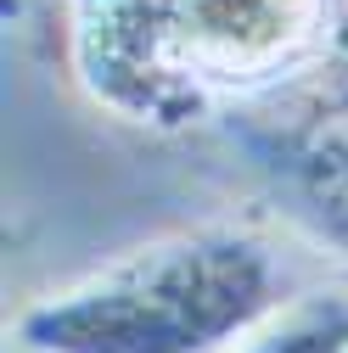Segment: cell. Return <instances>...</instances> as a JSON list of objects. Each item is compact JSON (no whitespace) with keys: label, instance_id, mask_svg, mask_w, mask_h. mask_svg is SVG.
Here are the masks:
<instances>
[{"label":"cell","instance_id":"6da1fadb","mask_svg":"<svg viewBox=\"0 0 348 353\" xmlns=\"http://www.w3.org/2000/svg\"><path fill=\"white\" fill-rule=\"evenodd\" d=\"M73 84L141 129L225 123L337 46V0H62Z\"/></svg>","mask_w":348,"mask_h":353},{"label":"cell","instance_id":"7a4b0ae2","mask_svg":"<svg viewBox=\"0 0 348 353\" xmlns=\"http://www.w3.org/2000/svg\"><path fill=\"white\" fill-rule=\"evenodd\" d=\"M287 263L247 225H191L118 252L12 320L23 353H236L287 308Z\"/></svg>","mask_w":348,"mask_h":353},{"label":"cell","instance_id":"3957f363","mask_svg":"<svg viewBox=\"0 0 348 353\" xmlns=\"http://www.w3.org/2000/svg\"><path fill=\"white\" fill-rule=\"evenodd\" d=\"M225 135L253 157L270 202L292 225L348 258V23L315 73L225 118Z\"/></svg>","mask_w":348,"mask_h":353},{"label":"cell","instance_id":"277c9868","mask_svg":"<svg viewBox=\"0 0 348 353\" xmlns=\"http://www.w3.org/2000/svg\"><path fill=\"white\" fill-rule=\"evenodd\" d=\"M236 353H348V292L292 297Z\"/></svg>","mask_w":348,"mask_h":353}]
</instances>
